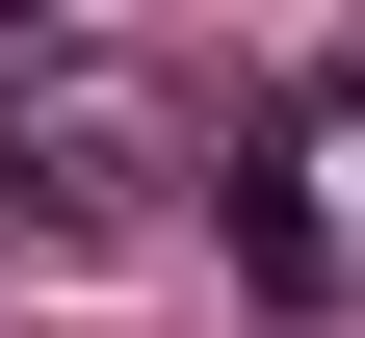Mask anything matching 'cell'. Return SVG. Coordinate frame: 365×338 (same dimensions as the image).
I'll use <instances>...</instances> for the list:
<instances>
[{
  "label": "cell",
  "instance_id": "6da1fadb",
  "mask_svg": "<svg viewBox=\"0 0 365 338\" xmlns=\"http://www.w3.org/2000/svg\"><path fill=\"white\" fill-rule=\"evenodd\" d=\"M130 182H157V157H130L105 105H26V130H0V234H26V260H105Z\"/></svg>",
  "mask_w": 365,
  "mask_h": 338
},
{
  "label": "cell",
  "instance_id": "7a4b0ae2",
  "mask_svg": "<svg viewBox=\"0 0 365 338\" xmlns=\"http://www.w3.org/2000/svg\"><path fill=\"white\" fill-rule=\"evenodd\" d=\"M0 26H105V0H0Z\"/></svg>",
  "mask_w": 365,
  "mask_h": 338
}]
</instances>
